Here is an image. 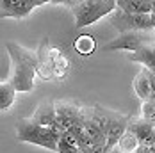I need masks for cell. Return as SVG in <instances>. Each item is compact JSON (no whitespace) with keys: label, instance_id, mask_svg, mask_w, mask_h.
<instances>
[{"label":"cell","instance_id":"16","mask_svg":"<svg viewBox=\"0 0 155 153\" xmlns=\"http://www.w3.org/2000/svg\"><path fill=\"white\" fill-rule=\"evenodd\" d=\"M139 144L141 142H139V139H137V135L132 130H127L121 135L120 142H118V148H120V151H134Z\"/></svg>","mask_w":155,"mask_h":153},{"label":"cell","instance_id":"10","mask_svg":"<svg viewBox=\"0 0 155 153\" xmlns=\"http://www.w3.org/2000/svg\"><path fill=\"white\" fill-rule=\"evenodd\" d=\"M132 86H134L136 94L139 96L143 102L144 100H150V96L153 93V89H152V78H150V70L143 66V70L134 76V84Z\"/></svg>","mask_w":155,"mask_h":153},{"label":"cell","instance_id":"2","mask_svg":"<svg viewBox=\"0 0 155 153\" xmlns=\"http://www.w3.org/2000/svg\"><path fill=\"white\" fill-rule=\"evenodd\" d=\"M61 132L55 126H43L38 125L34 119H20L16 125V139L21 142H31L36 146L47 148L50 151L57 153V142Z\"/></svg>","mask_w":155,"mask_h":153},{"label":"cell","instance_id":"1","mask_svg":"<svg viewBox=\"0 0 155 153\" xmlns=\"http://www.w3.org/2000/svg\"><path fill=\"white\" fill-rule=\"evenodd\" d=\"M5 50L11 57V73L9 82L16 87L18 93H29L34 89V76L38 75L39 54L31 52L13 41L5 43Z\"/></svg>","mask_w":155,"mask_h":153},{"label":"cell","instance_id":"17","mask_svg":"<svg viewBox=\"0 0 155 153\" xmlns=\"http://www.w3.org/2000/svg\"><path fill=\"white\" fill-rule=\"evenodd\" d=\"M141 112H143V118H144L146 121H150L152 125H155V103L152 100H144V102H143Z\"/></svg>","mask_w":155,"mask_h":153},{"label":"cell","instance_id":"19","mask_svg":"<svg viewBox=\"0 0 155 153\" xmlns=\"http://www.w3.org/2000/svg\"><path fill=\"white\" fill-rule=\"evenodd\" d=\"M48 2H54V4H62V5H68V7H75L80 2L84 0H48Z\"/></svg>","mask_w":155,"mask_h":153},{"label":"cell","instance_id":"15","mask_svg":"<svg viewBox=\"0 0 155 153\" xmlns=\"http://www.w3.org/2000/svg\"><path fill=\"white\" fill-rule=\"evenodd\" d=\"M73 46H75L78 55L89 57V55H93L94 50H96V41H94L93 36H89V34H80L77 39H75Z\"/></svg>","mask_w":155,"mask_h":153},{"label":"cell","instance_id":"24","mask_svg":"<svg viewBox=\"0 0 155 153\" xmlns=\"http://www.w3.org/2000/svg\"><path fill=\"white\" fill-rule=\"evenodd\" d=\"M80 153H89V151H87V150H82V151H80Z\"/></svg>","mask_w":155,"mask_h":153},{"label":"cell","instance_id":"3","mask_svg":"<svg viewBox=\"0 0 155 153\" xmlns=\"http://www.w3.org/2000/svg\"><path fill=\"white\" fill-rule=\"evenodd\" d=\"M118 9L116 0H84L78 5L71 7L75 16V29H84L96 23L98 20L109 16Z\"/></svg>","mask_w":155,"mask_h":153},{"label":"cell","instance_id":"14","mask_svg":"<svg viewBox=\"0 0 155 153\" xmlns=\"http://www.w3.org/2000/svg\"><path fill=\"white\" fill-rule=\"evenodd\" d=\"M16 87L9 82V80H4L0 84V110L5 112L9 110L11 105L15 103V98H16Z\"/></svg>","mask_w":155,"mask_h":153},{"label":"cell","instance_id":"4","mask_svg":"<svg viewBox=\"0 0 155 153\" xmlns=\"http://www.w3.org/2000/svg\"><path fill=\"white\" fill-rule=\"evenodd\" d=\"M110 23L118 29L120 32L127 31H153L155 29V20L152 13H144V15H130L125 13L120 7L109 15Z\"/></svg>","mask_w":155,"mask_h":153},{"label":"cell","instance_id":"8","mask_svg":"<svg viewBox=\"0 0 155 153\" xmlns=\"http://www.w3.org/2000/svg\"><path fill=\"white\" fill-rule=\"evenodd\" d=\"M47 57H48V61H50V64H52V68H54L55 78H64V76L68 75L71 64H70L68 57L62 54L59 48H54V46L47 45Z\"/></svg>","mask_w":155,"mask_h":153},{"label":"cell","instance_id":"26","mask_svg":"<svg viewBox=\"0 0 155 153\" xmlns=\"http://www.w3.org/2000/svg\"><path fill=\"white\" fill-rule=\"evenodd\" d=\"M116 2H118V0H116Z\"/></svg>","mask_w":155,"mask_h":153},{"label":"cell","instance_id":"6","mask_svg":"<svg viewBox=\"0 0 155 153\" xmlns=\"http://www.w3.org/2000/svg\"><path fill=\"white\" fill-rule=\"evenodd\" d=\"M128 130H132L137 135V139H139V142L143 146H150L152 142H155V125H152L150 121H146L144 118L130 119Z\"/></svg>","mask_w":155,"mask_h":153},{"label":"cell","instance_id":"25","mask_svg":"<svg viewBox=\"0 0 155 153\" xmlns=\"http://www.w3.org/2000/svg\"><path fill=\"white\" fill-rule=\"evenodd\" d=\"M153 32H155V29H153Z\"/></svg>","mask_w":155,"mask_h":153},{"label":"cell","instance_id":"20","mask_svg":"<svg viewBox=\"0 0 155 153\" xmlns=\"http://www.w3.org/2000/svg\"><path fill=\"white\" fill-rule=\"evenodd\" d=\"M134 153H150V150H148V146H143V144H139V146L134 150Z\"/></svg>","mask_w":155,"mask_h":153},{"label":"cell","instance_id":"12","mask_svg":"<svg viewBox=\"0 0 155 153\" xmlns=\"http://www.w3.org/2000/svg\"><path fill=\"white\" fill-rule=\"evenodd\" d=\"M39 5H41L39 0H13V5H11L7 18H25Z\"/></svg>","mask_w":155,"mask_h":153},{"label":"cell","instance_id":"23","mask_svg":"<svg viewBox=\"0 0 155 153\" xmlns=\"http://www.w3.org/2000/svg\"><path fill=\"white\" fill-rule=\"evenodd\" d=\"M150 100H152V102L155 103V93H152V96H150Z\"/></svg>","mask_w":155,"mask_h":153},{"label":"cell","instance_id":"9","mask_svg":"<svg viewBox=\"0 0 155 153\" xmlns=\"http://www.w3.org/2000/svg\"><path fill=\"white\" fill-rule=\"evenodd\" d=\"M128 59L134 62H139L148 70H153L155 68V41L143 45L136 52H128Z\"/></svg>","mask_w":155,"mask_h":153},{"label":"cell","instance_id":"11","mask_svg":"<svg viewBox=\"0 0 155 153\" xmlns=\"http://www.w3.org/2000/svg\"><path fill=\"white\" fill-rule=\"evenodd\" d=\"M32 119L38 125L43 126H55L57 128V112H55V103L48 102V103H41L39 107L36 109Z\"/></svg>","mask_w":155,"mask_h":153},{"label":"cell","instance_id":"13","mask_svg":"<svg viewBox=\"0 0 155 153\" xmlns=\"http://www.w3.org/2000/svg\"><path fill=\"white\" fill-rule=\"evenodd\" d=\"M118 7L125 13H130V15L152 13V2L150 0H118Z\"/></svg>","mask_w":155,"mask_h":153},{"label":"cell","instance_id":"22","mask_svg":"<svg viewBox=\"0 0 155 153\" xmlns=\"http://www.w3.org/2000/svg\"><path fill=\"white\" fill-rule=\"evenodd\" d=\"M148 150H150V153H155V142H152V144L148 146Z\"/></svg>","mask_w":155,"mask_h":153},{"label":"cell","instance_id":"21","mask_svg":"<svg viewBox=\"0 0 155 153\" xmlns=\"http://www.w3.org/2000/svg\"><path fill=\"white\" fill-rule=\"evenodd\" d=\"M150 78H152V89H153V93H155V68L150 70Z\"/></svg>","mask_w":155,"mask_h":153},{"label":"cell","instance_id":"7","mask_svg":"<svg viewBox=\"0 0 155 153\" xmlns=\"http://www.w3.org/2000/svg\"><path fill=\"white\" fill-rule=\"evenodd\" d=\"M128 123H130L128 118L112 116L110 125H109V128H107V135H105V139H107V148L110 150V151L118 146V142H120L121 135L128 130Z\"/></svg>","mask_w":155,"mask_h":153},{"label":"cell","instance_id":"5","mask_svg":"<svg viewBox=\"0 0 155 153\" xmlns=\"http://www.w3.org/2000/svg\"><path fill=\"white\" fill-rule=\"evenodd\" d=\"M148 31H127L120 32L114 39H110L107 45L102 46V50H127V52H136L146 43L155 41V36H148Z\"/></svg>","mask_w":155,"mask_h":153},{"label":"cell","instance_id":"18","mask_svg":"<svg viewBox=\"0 0 155 153\" xmlns=\"http://www.w3.org/2000/svg\"><path fill=\"white\" fill-rule=\"evenodd\" d=\"M82 148L78 144H71L68 142L66 139H62V135L59 137V142H57V153H80Z\"/></svg>","mask_w":155,"mask_h":153}]
</instances>
